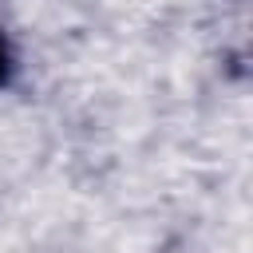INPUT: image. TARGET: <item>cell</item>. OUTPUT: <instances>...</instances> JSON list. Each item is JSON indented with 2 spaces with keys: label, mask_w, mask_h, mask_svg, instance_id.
Masks as SVG:
<instances>
[{
  "label": "cell",
  "mask_w": 253,
  "mask_h": 253,
  "mask_svg": "<svg viewBox=\"0 0 253 253\" xmlns=\"http://www.w3.org/2000/svg\"><path fill=\"white\" fill-rule=\"evenodd\" d=\"M8 71H12V47H8V40H4V32H0V83L8 79Z\"/></svg>",
  "instance_id": "1"
}]
</instances>
